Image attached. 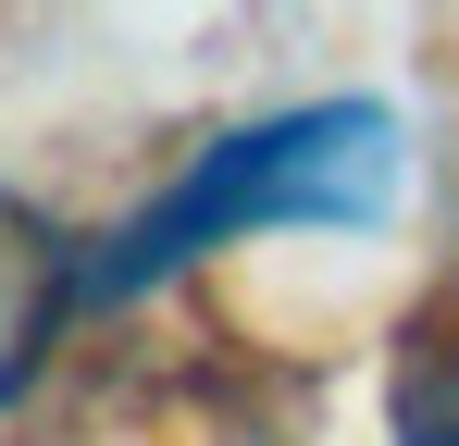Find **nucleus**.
Wrapping results in <instances>:
<instances>
[{
	"label": "nucleus",
	"instance_id": "f257e3e1",
	"mask_svg": "<svg viewBox=\"0 0 459 446\" xmlns=\"http://www.w3.org/2000/svg\"><path fill=\"white\" fill-rule=\"evenodd\" d=\"M410 186V137L373 99H310V112H261L236 137L186 149V174L137 199L112 236H87V310H125V297L199 273L212 248L248 236H360L397 211Z\"/></svg>",
	"mask_w": 459,
	"mask_h": 446
},
{
	"label": "nucleus",
	"instance_id": "f03ea898",
	"mask_svg": "<svg viewBox=\"0 0 459 446\" xmlns=\"http://www.w3.org/2000/svg\"><path fill=\"white\" fill-rule=\"evenodd\" d=\"M63 310H87V248L50 236V211H25V199L0 186V409L38 384Z\"/></svg>",
	"mask_w": 459,
	"mask_h": 446
},
{
	"label": "nucleus",
	"instance_id": "7ed1b4c3",
	"mask_svg": "<svg viewBox=\"0 0 459 446\" xmlns=\"http://www.w3.org/2000/svg\"><path fill=\"white\" fill-rule=\"evenodd\" d=\"M397 446H459V322H422L397 360Z\"/></svg>",
	"mask_w": 459,
	"mask_h": 446
}]
</instances>
